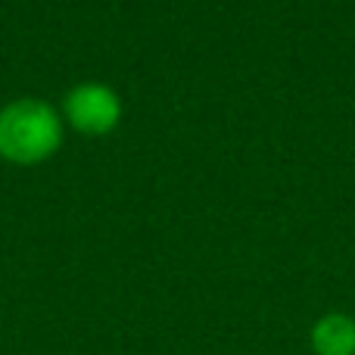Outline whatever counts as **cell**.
Returning a JSON list of instances; mask_svg holds the SVG:
<instances>
[{"label":"cell","mask_w":355,"mask_h":355,"mask_svg":"<svg viewBox=\"0 0 355 355\" xmlns=\"http://www.w3.org/2000/svg\"><path fill=\"white\" fill-rule=\"evenodd\" d=\"M62 137V122L56 110L44 100L19 97L0 110V156L19 166L41 162L56 150Z\"/></svg>","instance_id":"1"},{"label":"cell","mask_w":355,"mask_h":355,"mask_svg":"<svg viewBox=\"0 0 355 355\" xmlns=\"http://www.w3.org/2000/svg\"><path fill=\"white\" fill-rule=\"evenodd\" d=\"M62 112L66 119L85 135H106L119 125L122 119V100L110 85L100 81H85L75 85L62 100Z\"/></svg>","instance_id":"2"},{"label":"cell","mask_w":355,"mask_h":355,"mask_svg":"<svg viewBox=\"0 0 355 355\" xmlns=\"http://www.w3.org/2000/svg\"><path fill=\"white\" fill-rule=\"evenodd\" d=\"M315 355H355V321L343 312H327L312 324Z\"/></svg>","instance_id":"3"}]
</instances>
